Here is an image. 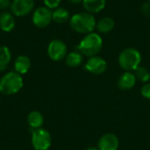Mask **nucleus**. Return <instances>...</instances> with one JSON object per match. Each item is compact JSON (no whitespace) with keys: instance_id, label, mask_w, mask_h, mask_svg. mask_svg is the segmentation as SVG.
<instances>
[{"instance_id":"obj_1","label":"nucleus","mask_w":150,"mask_h":150,"mask_svg":"<svg viewBox=\"0 0 150 150\" xmlns=\"http://www.w3.org/2000/svg\"><path fill=\"white\" fill-rule=\"evenodd\" d=\"M70 27L79 33H91L96 27V19L90 12H80L71 17Z\"/></svg>"},{"instance_id":"obj_2","label":"nucleus","mask_w":150,"mask_h":150,"mask_svg":"<svg viewBox=\"0 0 150 150\" xmlns=\"http://www.w3.org/2000/svg\"><path fill=\"white\" fill-rule=\"evenodd\" d=\"M102 46L103 40L101 36L96 33H91L86 34L81 40L77 46V49L82 54L90 58L98 54L101 50Z\"/></svg>"},{"instance_id":"obj_3","label":"nucleus","mask_w":150,"mask_h":150,"mask_svg":"<svg viewBox=\"0 0 150 150\" xmlns=\"http://www.w3.org/2000/svg\"><path fill=\"white\" fill-rule=\"evenodd\" d=\"M23 78L16 71H11L5 74L0 79V93L10 96L18 93L23 87Z\"/></svg>"},{"instance_id":"obj_4","label":"nucleus","mask_w":150,"mask_h":150,"mask_svg":"<svg viewBox=\"0 0 150 150\" xmlns=\"http://www.w3.org/2000/svg\"><path fill=\"white\" fill-rule=\"evenodd\" d=\"M142 62L141 53L133 47L124 49L119 55V64L126 71H134Z\"/></svg>"},{"instance_id":"obj_5","label":"nucleus","mask_w":150,"mask_h":150,"mask_svg":"<svg viewBox=\"0 0 150 150\" xmlns=\"http://www.w3.org/2000/svg\"><path fill=\"white\" fill-rule=\"evenodd\" d=\"M52 143V137L44 128L34 129L32 134V144L35 150H47Z\"/></svg>"},{"instance_id":"obj_6","label":"nucleus","mask_w":150,"mask_h":150,"mask_svg":"<svg viewBox=\"0 0 150 150\" xmlns=\"http://www.w3.org/2000/svg\"><path fill=\"white\" fill-rule=\"evenodd\" d=\"M52 15L53 11H51V9L46 6L38 7L34 10L33 13V23L38 28H45L53 20Z\"/></svg>"},{"instance_id":"obj_7","label":"nucleus","mask_w":150,"mask_h":150,"mask_svg":"<svg viewBox=\"0 0 150 150\" xmlns=\"http://www.w3.org/2000/svg\"><path fill=\"white\" fill-rule=\"evenodd\" d=\"M47 54L53 61L58 62L67 55V46L61 40H53L47 47Z\"/></svg>"},{"instance_id":"obj_8","label":"nucleus","mask_w":150,"mask_h":150,"mask_svg":"<svg viewBox=\"0 0 150 150\" xmlns=\"http://www.w3.org/2000/svg\"><path fill=\"white\" fill-rule=\"evenodd\" d=\"M34 8L33 0H13L11 4V11L13 15L24 17L29 14Z\"/></svg>"},{"instance_id":"obj_9","label":"nucleus","mask_w":150,"mask_h":150,"mask_svg":"<svg viewBox=\"0 0 150 150\" xmlns=\"http://www.w3.org/2000/svg\"><path fill=\"white\" fill-rule=\"evenodd\" d=\"M106 68H107L106 62L103 58L96 55L90 57L85 64V69L89 72L94 75L103 74L106 70Z\"/></svg>"},{"instance_id":"obj_10","label":"nucleus","mask_w":150,"mask_h":150,"mask_svg":"<svg viewBox=\"0 0 150 150\" xmlns=\"http://www.w3.org/2000/svg\"><path fill=\"white\" fill-rule=\"evenodd\" d=\"M120 142L118 137L113 134H105L100 137L98 142L99 150H118Z\"/></svg>"},{"instance_id":"obj_11","label":"nucleus","mask_w":150,"mask_h":150,"mask_svg":"<svg viewBox=\"0 0 150 150\" xmlns=\"http://www.w3.org/2000/svg\"><path fill=\"white\" fill-rule=\"evenodd\" d=\"M136 83V77L134 73L126 71L118 79V87L122 91H128L134 88Z\"/></svg>"},{"instance_id":"obj_12","label":"nucleus","mask_w":150,"mask_h":150,"mask_svg":"<svg viewBox=\"0 0 150 150\" xmlns=\"http://www.w3.org/2000/svg\"><path fill=\"white\" fill-rule=\"evenodd\" d=\"M15 27V18L13 15L8 11L0 13V28L5 33L11 32Z\"/></svg>"},{"instance_id":"obj_13","label":"nucleus","mask_w":150,"mask_h":150,"mask_svg":"<svg viewBox=\"0 0 150 150\" xmlns=\"http://www.w3.org/2000/svg\"><path fill=\"white\" fill-rule=\"evenodd\" d=\"M31 68V61L25 55H19L14 62V69L19 75H24L29 71Z\"/></svg>"},{"instance_id":"obj_14","label":"nucleus","mask_w":150,"mask_h":150,"mask_svg":"<svg viewBox=\"0 0 150 150\" xmlns=\"http://www.w3.org/2000/svg\"><path fill=\"white\" fill-rule=\"evenodd\" d=\"M83 5L87 12L98 13L105 6V0H83Z\"/></svg>"},{"instance_id":"obj_15","label":"nucleus","mask_w":150,"mask_h":150,"mask_svg":"<svg viewBox=\"0 0 150 150\" xmlns=\"http://www.w3.org/2000/svg\"><path fill=\"white\" fill-rule=\"evenodd\" d=\"M44 118L42 114L38 111H33L31 112L27 116V123L30 126L32 129H38L40 128L43 125Z\"/></svg>"},{"instance_id":"obj_16","label":"nucleus","mask_w":150,"mask_h":150,"mask_svg":"<svg viewBox=\"0 0 150 150\" xmlns=\"http://www.w3.org/2000/svg\"><path fill=\"white\" fill-rule=\"evenodd\" d=\"M114 25H115V22L110 17L103 18L96 25L98 31L102 33H106L111 32L114 28Z\"/></svg>"},{"instance_id":"obj_17","label":"nucleus","mask_w":150,"mask_h":150,"mask_svg":"<svg viewBox=\"0 0 150 150\" xmlns=\"http://www.w3.org/2000/svg\"><path fill=\"white\" fill-rule=\"evenodd\" d=\"M83 62V54L78 52H71L66 56V64L70 68H76Z\"/></svg>"},{"instance_id":"obj_18","label":"nucleus","mask_w":150,"mask_h":150,"mask_svg":"<svg viewBox=\"0 0 150 150\" xmlns=\"http://www.w3.org/2000/svg\"><path fill=\"white\" fill-rule=\"evenodd\" d=\"M11 59V54L10 49L6 46L0 47V70H4Z\"/></svg>"},{"instance_id":"obj_19","label":"nucleus","mask_w":150,"mask_h":150,"mask_svg":"<svg viewBox=\"0 0 150 150\" xmlns=\"http://www.w3.org/2000/svg\"><path fill=\"white\" fill-rule=\"evenodd\" d=\"M53 20L56 23H65L69 18V11L64 8H56L53 11L52 15Z\"/></svg>"},{"instance_id":"obj_20","label":"nucleus","mask_w":150,"mask_h":150,"mask_svg":"<svg viewBox=\"0 0 150 150\" xmlns=\"http://www.w3.org/2000/svg\"><path fill=\"white\" fill-rule=\"evenodd\" d=\"M134 76L136 79L140 80L142 83H148L150 79L149 71L142 66H139L135 70H134Z\"/></svg>"},{"instance_id":"obj_21","label":"nucleus","mask_w":150,"mask_h":150,"mask_svg":"<svg viewBox=\"0 0 150 150\" xmlns=\"http://www.w3.org/2000/svg\"><path fill=\"white\" fill-rule=\"evenodd\" d=\"M46 7L49 9H56L61 4V0H43Z\"/></svg>"},{"instance_id":"obj_22","label":"nucleus","mask_w":150,"mask_h":150,"mask_svg":"<svg viewBox=\"0 0 150 150\" xmlns=\"http://www.w3.org/2000/svg\"><path fill=\"white\" fill-rule=\"evenodd\" d=\"M141 94L143 98L150 99V83H146L145 85L142 86V90H141Z\"/></svg>"},{"instance_id":"obj_23","label":"nucleus","mask_w":150,"mask_h":150,"mask_svg":"<svg viewBox=\"0 0 150 150\" xmlns=\"http://www.w3.org/2000/svg\"><path fill=\"white\" fill-rule=\"evenodd\" d=\"M142 13L146 16H150V3H146L142 7Z\"/></svg>"},{"instance_id":"obj_24","label":"nucleus","mask_w":150,"mask_h":150,"mask_svg":"<svg viewBox=\"0 0 150 150\" xmlns=\"http://www.w3.org/2000/svg\"><path fill=\"white\" fill-rule=\"evenodd\" d=\"M8 7H11L10 0H0V10H5Z\"/></svg>"},{"instance_id":"obj_25","label":"nucleus","mask_w":150,"mask_h":150,"mask_svg":"<svg viewBox=\"0 0 150 150\" xmlns=\"http://www.w3.org/2000/svg\"><path fill=\"white\" fill-rule=\"evenodd\" d=\"M71 4H79V3H81L83 0H69Z\"/></svg>"},{"instance_id":"obj_26","label":"nucleus","mask_w":150,"mask_h":150,"mask_svg":"<svg viewBox=\"0 0 150 150\" xmlns=\"http://www.w3.org/2000/svg\"><path fill=\"white\" fill-rule=\"evenodd\" d=\"M85 150H99L98 148H95V147H90V148H87Z\"/></svg>"},{"instance_id":"obj_27","label":"nucleus","mask_w":150,"mask_h":150,"mask_svg":"<svg viewBox=\"0 0 150 150\" xmlns=\"http://www.w3.org/2000/svg\"><path fill=\"white\" fill-rule=\"evenodd\" d=\"M149 1H150V0H149Z\"/></svg>"}]
</instances>
